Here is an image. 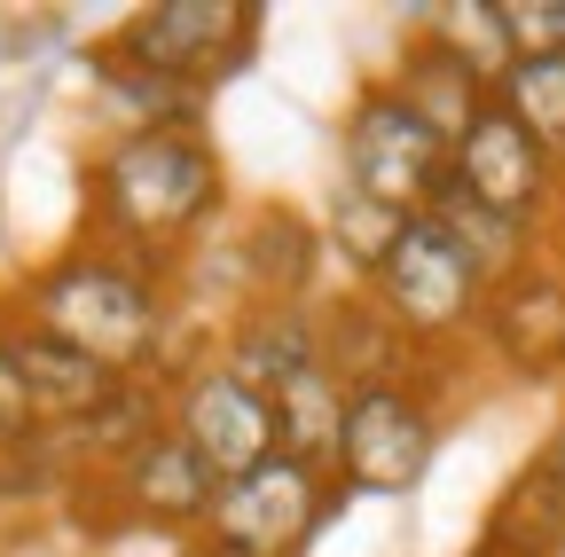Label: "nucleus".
Segmentation results:
<instances>
[{
    "label": "nucleus",
    "instance_id": "f257e3e1",
    "mask_svg": "<svg viewBox=\"0 0 565 557\" xmlns=\"http://www.w3.org/2000/svg\"><path fill=\"white\" fill-rule=\"evenodd\" d=\"M0 307L40 322L63 345H79V354H95L118 377H150V385L181 377V354H173V330H181L173 267H158V259H134L118 244L79 236L55 259H40Z\"/></svg>",
    "mask_w": 565,
    "mask_h": 557
},
{
    "label": "nucleus",
    "instance_id": "f03ea898",
    "mask_svg": "<svg viewBox=\"0 0 565 557\" xmlns=\"http://www.w3.org/2000/svg\"><path fill=\"white\" fill-rule=\"evenodd\" d=\"M236 221L228 165L204 126H150V133H110L87 158V228L95 244H118L134 259H189Z\"/></svg>",
    "mask_w": 565,
    "mask_h": 557
},
{
    "label": "nucleus",
    "instance_id": "7ed1b4c3",
    "mask_svg": "<svg viewBox=\"0 0 565 557\" xmlns=\"http://www.w3.org/2000/svg\"><path fill=\"white\" fill-rule=\"evenodd\" d=\"M448 158H456V142L385 72L345 95V118H338V181L353 196L385 204L393 221H424L440 204V189H448Z\"/></svg>",
    "mask_w": 565,
    "mask_h": 557
},
{
    "label": "nucleus",
    "instance_id": "20e7f679",
    "mask_svg": "<svg viewBox=\"0 0 565 557\" xmlns=\"http://www.w3.org/2000/svg\"><path fill=\"white\" fill-rule=\"evenodd\" d=\"M370 299L401 322V338L424 362H463L479 338V307H487V267L424 213L393 236V251L370 275Z\"/></svg>",
    "mask_w": 565,
    "mask_h": 557
},
{
    "label": "nucleus",
    "instance_id": "39448f33",
    "mask_svg": "<svg viewBox=\"0 0 565 557\" xmlns=\"http://www.w3.org/2000/svg\"><path fill=\"white\" fill-rule=\"evenodd\" d=\"M259 24L267 9L259 0H150L134 9L95 55L103 63H126V72H150V79H181V87H221L236 79L252 47H259Z\"/></svg>",
    "mask_w": 565,
    "mask_h": 557
},
{
    "label": "nucleus",
    "instance_id": "423d86ee",
    "mask_svg": "<svg viewBox=\"0 0 565 557\" xmlns=\"http://www.w3.org/2000/svg\"><path fill=\"white\" fill-rule=\"evenodd\" d=\"M440 456V393L433 377L416 385H353L345 393V425H338V495H370V503H393V495H416L424 471Z\"/></svg>",
    "mask_w": 565,
    "mask_h": 557
},
{
    "label": "nucleus",
    "instance_id": "0eeeda50",
    "mask_svg": "<svg viewBox=\"0 0 565 557\" xmlns=\"http://www.w3.org/2000/svg\"><path fill=\"white\" fill-rule=\"evenodd\" d=\"M338 479L299 463V456H267L259 471L228 479L212 495V518L196 534L204 557H307V542L338 518Z\"/></svg>",
    "mask_w": 565,
    "mask_h": 557
},
{
    "label": "nucleus",
    "instance_id": "6e6552de",
    "mask_svg": "<svg viewBox=\"0 0 565 557\" xmlns=\"http://www.w3.org/2000/svg\"><path fill=\"white\" fill-rule=\"evenodd\" d=\"M448 189H463L479 213L494 221H511L526 228L534 244L550 236L557 221V196H565V173L542 158V142L503 110V103H487L463 133H456V158H448Z\"/></svg>",
    "mask_w": 565,
    "mask_h": 557
},
{
    "label": "nucleus",
    "instance_id": "1a4fd4ad",
    "mask_svg": "<svg viewBox=\"0 0 565 557\" xmlns=\"http://www.w3.org/2000/svg\"><path fill=\"white\" fill-rule=\"evenodd\" d=\"M166 416H173V432L204 456V471L221 479V486L244 479V471H259L275 456V400L252 377H236L221 354L189 362L166 385Z\"/></svg>",
    "mask_w": 565,
    "mask_h": 557
},
{
    "label": "nucleus",
    "instance_id": "9d476101",
    "mask_svg": "<svg viewBox=\"0 0 565 557\" xmlns=\"http://www.w3.org/2000/svg\"><path fill=\"white\" fill-rule=\"evenodd\" d=\"M471 345H479L503 377H519V385L565 377V259L534 251L526 267L494 275Z\"/></svg>",
    "mask_w": 565,
    "mask_h": 557
},
{
    "label": "nucleus",
    "instance_id": "9b49d317",
    "mask_svg": "<svg viewBox=\"0 0 565 557\" xmlns=\"http://www.w3.org/2000/svg\"><path fill=\"white\" fill-rule=\"evenodd\" d=\"M79 486H95V495L126 518V526H150V534H173V549H189L196 534H204V518H212V495H221V479L204 471V456L166 425L158 440H141L118 471H103V479H79Z\"/></svg>",
    "mask_w": 565,
    "mask_h": 557
},
{
    "label": "nucleus",
    "instance_id": "f8f14e48",
    "mask_svg": "<svg viewBox=\"0 0 565 557\" xmlns=\"http://www.w3.org/2000/svg\"><path fill=\"white\" fill-rule=\"evenodd\" d=\"M228 259H236V307H315L322 299V221H307L299 204H244L221 228Z\"/></svg>",
    "mask_w": 565,
    "mask_h": 557
},
{
    "label": "nucleus",
    "instance_id": "ddd939ff",
    "mask_svg": "<svg viewBox=\"0 0 565 557\" xmlns=\"http://www.w3.org/2000/svg\"><path fill=\"white\" fill-rule=\"evenodd\" d=\"M322 369L353 393V385H416V377H448L456 362H424L401 338V322L370 299V283H338L322 291Z\"/></svg>",
    "mask_w": 565,
    "mask_h": 557
},
{
    "label": "nucleus",
    "instance_id": "4468645a",
    "mask_svg": "<svg viewBox=\"0 0 565 557\" xmlns=\"http://www.w3.org/2000/svg\"><path fill=\"white\" fill-rule=\"evenodd\" d=\"M0 330H9L17 377H24V393H32V416H40V432H47V440L95 425V416L118 400V385H126V377H118V369H103L95 354H79V345L47 338L40 322L9 314V307H0Z\"/></svg>",
    "mask_w": 565,
    "mask_h": 557
},
{
    "label": "nucleus",
    "instance_id": "2eb2a0df",
    "mask_svg": "<svg viewBox=\"0 0 565 557\" xmlns=\"http://www.w3.org/2000/svg\"><path fill=\"white\" fill-rule=\"evenodd\" d=\"M212 354L236 377H252L259 393H275L299 369H322V299L315 307H236L221 322V338H212Z\"/></svg>",
    "mask_w": 565,
    "mask_h": 557
},
{
    "label": "nucleus",
    "instance_id": "dca6fc26",
    "mask_svg": "<svg viewBox=\"0 0 565 557\" xmlns=\"http://www.w3.org/2000/svg\"><path fill=\"white\" fill-rule=\"evenodd\" d=\"M463 557H565V479L542 456H526L494 486V503H487Z\"/></svg>",
    "mask_w": 565,
    "mask_h": 557
},
{
    "label": "nucleus",
    "instance_id": "f3484780",
    "mask_svg": "<svg viewBox=\"0 0 565 557\" xmlns=\"http://www.w3.org/2000/svg\"><path fill=\"white\" fill-rule=\"evenodd\" d=\"M424 118H433L440 133H448V142H456V133L494 103V79L479 72V63L471 55H456L433 24H408V40H401V63H393V72H385Z\"/></svg>",
    "mask_w": 565,
    "mask_h": 557
},
{
    "label": "nucleus",
    "instance_id": "a211bd4d",
    "mask_svg": "<svg viewBox=\"0 0 565 557\" xmlns=\"http://www.w3.org/2000/svg\"><path fill=\"white\" fill-rule=\"evenodd\" d=\"M267 400H275V456H299V463L330 471L338 463V425H345V385L330 369H299Z\"/></svg>",
    "mask_w": 565,
    "mask_h": 557
},
{
    "label": "nucleus",
    "instance_id": "6ab92c4d",
    "mask_svg": "<svg viewBox=\"0 0 565 557\" xmlns=\"http://www.w3.org/2000/svg\"><path fill=\"white\" fill-rule=\"evenodd\" d=\"M494 103H503L534 142H542V158L565 173V47L511 55V72L494 79Z\"/></svg>",
    "mask_w": 565,
    "mask_h": 557
},
{
    "label": "nucleus",
    "instance_id": "aec40b11",
    "mask_svg": "<svg viewBox=\"0 0 565 557\" xmlns=\"http://www.w3.org/2000/svg\"><path fill=\"white\" fill-rule=\"evenodd\" d=\"M401 228H408V221H393L385 204H370V196H353L345 181H338L330 213H322V244H330V259L345 267V283H370L377 259L393 251V236H401Z\"/></svg>",
    "mask_w": 565,
    "mask_h": 557
},
{
    "label": "nucleus",
    "instance_id": "412c9836",
    "mask_svg": "<svg viewBox=\"0 0 565 557\" xmlns=\"http://www.w3.org/2000/svg\"><path fill=\"white\" fill-rule=\"evenodd\" d=\"M433 221L487 267V283H494V275H511V267H526L542 244L526 236V228H511V221H494V213H479V204L463 196V189H440V204H433Z\"/></svg>",
    "mask_w": 565,
    "mask_h": 557
},
{
    "label": "nucleus",
    "instance_id": "4be33fe9",
    "mask_svg": "<svg viewBox=\"0 0 565 557\" xmlns=\"http://www.w3.org/2000/svg\"><path fill=\"white\" fill-rule=\"evenodd\" d=\"M40 440V416H32V393L17 377V354H9V330H0V463L24 456Z\"/></svg>",
    "mask_w": 565,
    "mask_h": 557
},
{
    "label": "nucleus",
    "instance_id": "5701e85b",
    "mask_svg": "<svg viewBox=\"0 0 565 557\" xmlns=\"http://www.w3.org/2000/svg\"><path fill=\"white\" fill-rule=\"evenodd\" d=\"M534 456H542V463H550V471H557V479H565V416H557V425H550V440H542V448H534Z\"/></svg>",
    "mask_w": 565,
    "mask_h": 557
},
{
    "label": "nucleus",
    "instance_id": "b1692460",
    "mask_svg": "<svg viewBox=\"0 0 565 557\" xmlns=\"http://www.w3.org/2000/svg\"><path fill=\"white\" fill-rule=\"evenodd\" d=\"M173 557H204V549H196V542H189V549H173Z\"/></svg>",
    "mask_w": 565,
    "mask_h": 557
}]
</instances>
